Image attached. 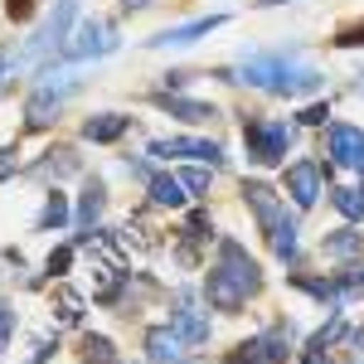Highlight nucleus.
Instances as JSON below:
<instances>
[{"instance_id": "f03ea898", "label": "nucleus", "mask_w": 364, "mask_h": 364, "mask_svg": "<svg viewBox=\"0 0 364 364\" xmlns=\"http://www.w3.org/2000/svg\"><path fill=\"white\" fill-rule=\"evenodd\" d=\"M233 83H248V87H262V92H282V97H296V92H316L321 87V73L306 68L296 54H262V58H248Z\"/></svg>"}, {"instance_id": "c85d7f7f", "label": "nucleus", "mask_w": 364, "mask_h": 364, "mask_svg": "<svg viewBox=\"0 0 364 364\" xmlns=\"http://www.w3.org/2000/svg\"><path fill=\"white\" fill-rule=\"evenodd\" d=\"M336 44H345V49H355V44H364V25H355V29H345Z\"/></svg>"}, {"instance_id": "6e6552de", "label": "nucleus", "mask_w": 364, "mask_h": 364, "mask_svg": "<svg viewBox=\"0 0 364 364\" xmlns=\"http://www.w3.org/2000/svg\"><path fill=\"white\" fill-rule=\"evenodd\" d=\"M331 161L350 170H364V132L360 127H331Z\"/></svg>"}, {"instance_id": "2eb2a0df", "label": "nucleus", "mask_w": 364, "mask_h": 364, "mask_svg": "<svg viewBox=\"0 0 364 364\" xmlns=\"http://www.w3.org/2000/svg\"><path fill=\"white\" fill-rule=\"evenodd\" d=\"M151 199H156V204H161V209H180V204H185V185H180V175H156V180H151Z\"/></svg>"}, {"instance_id": "473e14b6", "label": "nucleus", "mask_w": 364, "mask_h": 364, "mask_svg": "<svg viewBox=\"0 0 364 364\" xmlns=\"http://www.w3.org/2000/svg\"><path fill=\"white\" fill-rule=\"evenodd\" d=\"M301 364H331V355H326V350H316V345H311V350H306V360H301Z\"/></svg>"}, {"instance_id": "4c0bfd02", "label": "nucleus", "mask_w": 364, "mask_h": 364, "mask_svg": "<svg viewBox=\"0 0 364 364\" xmlns=\"http://www.w3.org/2000/svg\"><path fill=\"white\" fill-rule=\"evenodd\" d=\"M267 5H277V0H267Z\"/></svg>"}, {"instance_id": "a878e982", "label": "nucleus", "mask_w": 364, "mask_h": 364, "mask_svg": "<svg viewBox=\"0 0 364 364\" xmlns=\"http://www.w3.org/2000/svg\"><path fill=\"white\" fill-rule=\"evenodd\" d=\"M180 185H185L190 195H204V190H209V170H185V175H180Z\"/></svg>"}, {"instance_id": "f3484780", "label": "nucleus", "mask_w": 364, "mask_h": 364, "mask_svg": "<svg viewBox=\"0 0 364 364\" xmlns=\"http://www.w3.org/2000/svg\"><path fill=\"white\" fill-rule=\"evenodd\" d=\"M58 102H63V92H49V87H39L34 97H29V127H49L54 122V112H58Z\"/></svg>"}, {"instance_id": "1a4fd4ad", "label": "nucleus", "mask_w": 364, "mask_h": 364, "mask_svg": "<svg viewBox=\"0 0 364 364\" xmlns=\"http://www.w3.org/2000/svg\"><path fill=\"white\" fill-rule=\"evenodd\" d=\"M287 195L296 199V209H311L316 195H321V166L316 161H296L287 170Z\"/></svg>"}, {"instance_id": "c9c22d12", "label": "nucleus", "mask_w": 364, "mask_h": 364, "mask_svg": "<svg viewBox=\"0 0 364 364\" xmlns=\"http://www.w3.org/2000/svg\"><path fill=\"white\" fill-rule=\"evenodd\" d=\"M175 364H209V360H175Z\"/></svg>"}, {"instance_id": "c756f323", "label": "nucleus", "mask_w": 364, "mask_h": 364, "mask_svg": "<svg viewBox=\"0 0 364 364\" xmlns=\"http://www.w3.org/2000/svg\"><path fill=\"white\" fill-rule=\"evenodd\" d=\"M326 117H331V107H321V102H316V107H306V112H301V122H311V127H321Z\"/></svg>"}, {"instance_id": "393cba45", "label": "nucleus", "mask_w": 364, "mask_h": 364, "mask_svg": "<svg viewBox=\"0 0 364 364\" xmlns=\"http://www.w3.org/2000/svg\"><path fill=\"white\" fill-rule=\"evenodd\" d=\"M44 228H63L68 224V199L63 195H49V204H44V219H39Z\"/></svg>"}, {"instance_id": "0eeeda50", "label": "nucleus", "mask_w": 364, "mask_h": 364, "mask_svg": "<svg viewBox=\"0 0 364 364\" xmlns=\"http://www.w3.org/2000/svg\"><path fill=\"white\" fill-rule=\"evenodd\" d=\"M73 15H78V0H58V10L49 15V25L39 29V39L29 44L25 58H39V54H49L54 44H63V39H68V25H73Z\"/></svg>"}, {"instance_id": "6ab92c4d", "label": "nucleus", "mask_w": 364, "mask_h": 364, "mask_svg": "<svg viewBox=\"0 0 364 364\" xmlns=\"http://www.w3.org/2000/svg\"><path fill=\"white\" fill-rule=\"evenodd\" d=\"M360 248H364V233H355V228H340L326 238V257H355Z\"/></svg>"}, {"instance_id": "4be33fe9", "label": "nucleus", "mask_w": 364, "mask_h": 364, "mask_svg": "<svg viewBox=\"0 0 364 364\" xmlns=\"http://www.w3.org/2000/svg\"><path fill=\"white\" fill-rule=\"evenodd\" d=\"M161 107L175 117H185V122H209L214 107H204V102H190V97H161Z\"/></svg>"}, {"instance_id": "7ed1b4c3", "label": "nucleus", "mask_w": 364, "mask_h": 364, "mask_svg": "<svg viewBox=\"0 0 364 364\" xmlns=\"http://www.w3.org/2000/svg\"><path fill=\"white\" fill-rule=\"evenodd\" d=\"M243 141H248V156L252 161H262V166H277L287 161V151H291V141H296V127L291 122H282V117H257L243 127Z\"/></svg>"}, {"instance_id": "dca6fc26", "label": "nucleus", "mask_w": 364, "mask_h": 364, "mask_svg": "<svg viewBox=\"0 0 364 364\" xmlns=\"http://www.w3.org/2000/svg\"><path fill=\"white\" fill-rule=\"evenodd\" d=\"M175 331H180V340H185V345H204V340H209V321H204L199 311L180 306V311H175Z\"/></svg>"}, {"instance_id": "f8f14e48", "label": "nucleus", "mask_w": 364, "mask_h": 364, "mask_svg": "<svg viewBox=\"0 0 364 364\" xmlns=\"http://www.w3.org/2000/svg\"><path fill=\"white\" fill-rule=\"evenodd\" d=\"M185 340H180V331L175 326H156V331H146V350H151V360L156 364H175L185 350H180Z\"/></svg>"}, {"instance_id": "9b49d317", "label": "nucleus", "mask_w": 364, "mask_h": 364, "mask_svg": "<svg viewBox=\"0 0 364 364\" xmlns=\"http://www.w3.org/2000/svg\"><path fill=\"white\" fill-rule=\"evenodd\" d=\"M224 25V15H204V20H190V25H175V29H166V34H156L151 44L156 49H170V44H195L199 34H209V29H219Z\"/></svg>"}, {"instance_id": "7c9ffc66", "label": "nucleus", "mask_w": 364, "mask_h": 364, "mask_svg": "<svg viewBox=\"0 0 364 364\" xmlns=\"http://www.w3.org/2000/svg\"><path fill=\"white\" fill-rule=\"evenodd\" d=\"M68 257H73V252H68V248H58L54 257H49V272H63V267H68Z\"/></svg>"}, {"instance_id": "aec40b11", "label": "nucleus", "mask_w": 364, "mask_h": 364, "mask_svg": "<svg viewBox=\"0 0 364 364\" xmlns=\"http://www.w3.org/2000/svg\"><path fill=\"white\" fill-rule=\"evenodd\" d=\"M54 306H58V321H63V326H78V321H83V296H78L73 287H58Z\"/></svg>"}, {"instance_id": "412c9836", "label": "nucleus", "mask_w": 364, "mask_h": 364, "mask_svg": "<svg viewBox=\"0 0 364 364\" xmlns=\"http://www.w3.org/2000/svg\"><path fill=\"white\" fill-rule=\"evenodd\" d=\"M102 204H107V195H102V185L92 180V185L83 190V204H78V224L92 228V224H97V214H102Z\"/></svg>"}, {"instance_id": "39448f33", "label": "nucleus", "mask_w": 364, "mask_h": 364, "mask_svg": "<svg viewBox=\"0 0 364 364\" xmlns=\"http://www.w3.org/2000/svg\"><path fill=\"white\" fill-rule=\"evenodd\" d=\"M243 199H248V209L257 214V224L267 228V233H272V228H282V224H291V214H287V204L277 199V190H272V185L248 180V185H243Z\"/></svg>"}, {"instance_id": "5701e85b", "label": "nucleus", "mask_w": 364, "mask_h": 364, "mask_svg": "<svg viewBox=\"0 0 364 364\" xmlns=\"http://www.w3.org/2000/svg\"><path fill=\"white\" fill-rule=\"evenodd\" d=\"M83 360H87V364H117L112 340H107V336H87V340H83Z\"/></svg>"}, {"instance_id": "72a5a7b5", "label": "nucleus", "mask_w": 364, "mask_h": 364, "mask_svg": "<svg viewBox=\"0 0 364 364\" xmlns=\"http://www.w3.org/2000/svg\"><path fill=\"white\" fill-rule=\"evenodd\" d=\"M5 336H10V311L0 306V345H5Z\"/></svg>"}, {"instance_id": "20e7f679", "label": "nucleus", "mask_w": 364, "mask_h": 364, "mask_svg": "<svg viewBox=\"0 0 364 364\" xmlns=\"http://www.w3.org/2000/svg\"><path fill=\"white\" fill-rule=\"evenodd\" d=\"M117 49V29L107 20H87L73 39H63V54L68 58H102Z\"/></svg>"}, {"instance_id": "b1692460", "label": "nucleus", "mask_w": 364, "mask_h": 364, "mask_svg": "<svg viewBox=\"0 0 364 364\" xmlns=\"http://www.w3.org/2000/svg\"><path fill=\"white\" fill-rule=\"evenodd\" d=\"M336 209L355 224V219H364V190H336Z\"/></svg>"}, {"instance_id": "bb28decb", "label": "nucleus", "mask_w": 364, "mask_h": 364, "mask_svg": "<svg viewBox=\"0 0 364 364\" xmlns=\"http://www.w3.org/2000/svg\"><path fill=\"white\" fill-rule=\"evenodd\" d=\"M224 364H262V360H257V350H252V345H238V350H233Z\"/></svg>"}, {"instance_id": "cd10ccee", "label": "nucleus", "mask_w": 364, "mask_h": 364, "mask_svg": "<svg viewBox=\"0 0 364 364\" xmlns=\"http://www.w3.org/2000/svg\"><path fill=\"white\" fill-rule=\"evenodd\" d=\"M5 10H10V20H25L29 10H34V0H5Z\"/></svg>"}, {"instance_id": "e433bc0d", "label": "nucleus", "mask_w": 364, "mask_h": 364, "mask_svg": "<svg viewBox=\"0 0 364 364\" xmlns=\"http://www.w3.org/2000/svg\"><path fill=\"white\" fill-rule=\"evenodd\" d=\"M355 87H360V92H364V73H360V83H355Z\"/></svg>"}, {"instance_id": "9d476101", "label": "nucleus", "mask_w": 364, "mask_h": 364, "mask_svg": "<svg viewBox=\"0 0 364 364\" xmlns=\"http://www.w3.org/2000/svg\"><path fill=\"white\" fill-rule=\"evenodd\" d=\"M122 243L136 248V252H151V248H161V228H156L151 214H132L127 228H122Z\"/></svg>"}, {"instance_id": "a211bd4d", "label": "nucleus", "mask_w": 364, "mask_h": 364, "mask_svg": "<svg viewBox=\"0 0 364 364\" xmlns=\"http://www.w3.org/2000/svg\"><path fill=\"white\" fill-rule=\"evenodd\" d=\"M122 132H127V117H117V112H102V117H87L83 122L87 141H117Z\"/></svg>"}, {"instance_id": "f257e3e1", "label": "nucleus", "mask_w": 364, "mask_h": 364, "mask_svg": "<svg viewBox=\"0 0 364 364\" xmlns=\"http://www.w3.org/2000/svg\"><path fill=\"white\" fill-rule=\"evenodd\" d=\"M257 282H262V277H257V262H252V257L238 248L233 238H224V243H219V262L209 267V282H204L209 306L238 311L252 291H257Z\"/></svg>"}, {"instance_id": "f704fd0d", "label": "nucleus", "mask_w": 364, "mask_h": 364, "mask_svg": "<svg viewBox=\"0 0 364 364\" xmlns=\"http://www.w3.org/2000/svg\"><path fill=\"white\" fill-rule=\"evenodd\" d=\"M122 5H127V10H146L151 0H122Z\"/></svg>"}, {"instance_id": "ddd939ff", "label": "nucleus", "mask_w": 364, "mask_h": 364, "mask_svg": "<svg viewBox=\"0 0 364 364\" xmlns=\"http://www.w3.org/2000/svg\"><path fill=\"white\" fill-rule=\"evenodd\" d=\"M287 345H291V326H272L267 336L252 340V350H257V360H262V364H282V360H287Z\"/></svg>"}, {"instance_id": "4468645a", "label": "nucleus", "mask_w": 364, "mask_h": 364, "mask_svg": "<svg viewBox=\"0 0 364 364\" xmlns=\"http://www.w3.org/2000/svg\"><path fill=\"white\" fill-rule=\"evenodd\" d=\"M83 248L92 252V257H102L107 267H122V262H127V252H122V238H117V233H83Z\"/></svg>"}, {"instance_id": "423d86ee", "label": "nucleus", "mask_w": 364, "mask_h": 364, "mask_svg": "<svg viewBox=\"0 0 364 364\" xmlns=\"http://www.w3.org/2000/svg\"><path fill=\"white\" fill-rule=\"evenodd\" d=\"M151 156H190V161H209V166H219L224 161V151H219V141H199V136H175V141H151Z\"/></svg>"}, {"instance_id": "2f4dec72", "label": "nucleus", "mask_w": 364, "mask_h": 364, "mask_svg": "<svg viewBox=\"0 0 364 364\" xmlns=\"http://www.w3.org/2000/svg\"><path fill=\"white\" fill-rule=\"evenodd\" d=\"M10 170H15V151H0V180H10Z\"/></svg>"}]
</instances>
